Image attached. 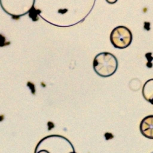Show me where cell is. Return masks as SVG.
<instances>
[{"label":"cell","instance_id":"6da1fadb","mask_svg":"<svg viewBox=\"0 0 153 153\" xmlns=\"http://www.w3.org/2000/svg\"><path fill=\"white\" fill-rule=\"evenodd\" d=\"M118 60L110 53L103 52L95 56L93 60V69L98 76L108 78L114 75L118 69Z\"/></svg>","mask_w":153,"mask_h":153},{"label":"cell","instance_id":"7a4b0ae2","mask_svg":"<svg viewBox=\"0 0 153 153\" xmlns=\"http://www.w3.org/2000/svg\"><path fill=\"white\" fill-rule=\"evenodd\" d=\"M36 0H0L3 10L13 19L27 14L33 9Z\"/></svg>","mask_w":153,"mask_h":153},{"label":"cell","instance_id":"3957f363","mask_svg":"<svg viewBox=\"0 0 153 153\" xmlns=\"http://www.w3.org/2000/svg\"><path fill=\"white\" fill-rule=\"evenodd\" d=\"M110 39L115 48L125 49L131 44L133 35L130 29L125 26H118L111 32Z\"/></svg>","mask_w":153,"mask_h":153},{"label":"cell","instance_id":"277c9868","mask_svg":"<svg viewBox=\"0 0 153 153\" xmlns=\"http://www.w3.org/2000/svg\"><path fill=\"white\" fill-rule=\"evenodd\" d=\"M50 144L51 148H49L45 141L42 140L37 146L35 153H70L75 151L72 144L68 140H66L61 146L60 144H56L55 142H51Z\"/></svg>","mask_w":153,"mask_h":153},{"label":"cell","instance_id":"5b68a950","mask_svg":"<svg viewBox=\"0 0 153 153\" xmlns=\"http://www.w3.org/2000/svg\"><path fill=\"white\" fill-rule=\"evenodd\" d=\"M140 128L144 137L153 139V115L146 117L140 123Z\"/></svg>","mask_w":153,"mask_h":153},{"label":"cell","instance_id":"8992f818","mask_svg":"<svg viewBox=\"0 0 153 153\" xmlns=\"http://www.w3.org/2000/svg\"><path fill=\"white\" fill-rule=\"evenodd\" d=\"M142 95L145 100L153 105V78L147 80L143 86Z\"/></svg>","mask_w":153,"mask_h":153},{"label":"cell","instance_id":"52a82bcc","mask_svg":"<svg viewBox=\"0 0 153 153\" xmlns=\"http://www.w3.org/2000/svg\"><path fill=\"white\" fill-rule=\"evenodd\" d=\"M105 1L110 4H114L115 3H117L118 0H105Z\"/></svg>","mask_w":153,"mask_h":153},{"label":"cell","instance_id":"ba28073f","mask_svg":"<svg viewBox=\"0 0 153 153\" xmlns=\"http://www.w3.org/2000/svg\"><path fill=\"white\" fill-rule=\"evenodd\" d=\"M151 153H153V152H151Z\"/></svg>","mask_w":153,"mask_h":153}]
</instances>
